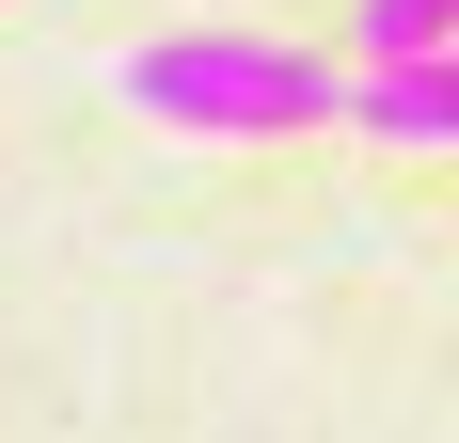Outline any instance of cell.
<instances>
[{
    "label": "cell",
    "instance_id": "6da1fadb",
    "mask_svg": "<svg viewBox=\"0 0 459 443\" xmlns=\"http://www.w3.org/2000/svg\"><path fill=\"white\" fill-rule=\"evenodd\" d=\"M127 111L190 127V143H301V127L349 111V80L317 48H285V32H143L127 48Z\"/></svg>",
    "mask_w": 459,
    "mask_h": 443
},
{
    "label": "cell",
    "instance_id": "7a4b0ae2",
    "mask_svg": "<svg viewBox=\"0 0 459 443\" xmlns=\"http://www.w3.org/2000/svg\"><path fill=\"white\" fill-rule=\"evenodd\" d=\"M349 127H365V143H412V159H444V143H459V48L365 64V80H349Z\"/></svg>",
    "mask_w": 459,
    "mask_h": 443
},
{
    "label": "cell",
    "instance_id": "3957f363",
    "mask_svg": "<svg viewBox=\"0 0 459 443\" xmlns=\"http://www.w3.org/2000/svg\"><path fill=\"white\" fill-rule=\"evenodd\" d=\"M365 48L412 64V48H459V0H365Z\"/></svg>",
    "mask_w": 459,
    "mask_h": 443
}]
</instances>
